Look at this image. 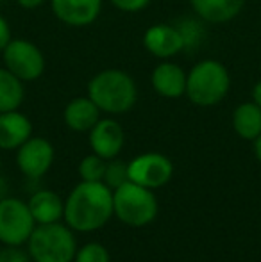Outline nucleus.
I'll use <instances>...</instances> for the list:
<instances>
[{
	"mask_svg": "<svg viewBox=\"0 0 261 262\" xmlns=\"http://www.w3.org/2000/svg\"><path fill=\"white\" fill-rule=\"evenodd\" d=\"M18 6L24 7V9H36V7L42 6L45 0H16Z\"/></svg>",
	"mask_w": 261,
	"mask_h": 262,
	"instance_id": "obj_26",
	"label": "nucleus"
},
{
	"mask_svg": "<svg viewBox=\"0 0 261 262\" xmlns=\"http://www.w3.org/2000/svg\"><path fill=\"white\" fill-rule=\"evenodd\" d=\"M101 113L97 104L90 97H77L68 102L65 107V123L73 132H90L101 120Z\"/></svg>",
	"mask_w": 261,
	"mask_h": 262,
	"instance_id": "obj_15",
	"label": "nucleus"
},
{
	"mask_svg": "<svg viewBox=\"0 0 261 262\" xmlns=\"http://www.w3.org/2000/svg\"><path fill=\"white\" fill-rule=\"evenodd\" d=\"M172 175H174V164L163 154L149 152L134 157L129 162V180L147 189L163 187L165 184L170 182Z\"/></svg>",
	"mask_w": 261,
	"mask_h": 262,
	"instance_id": "obj_8",
	"label": "nucleus"
},
{
	"mask_svg": "<svg viewBox=\"0 0 261 262\" xmlns=\"http://www.w3.org/2000/svg\"><path fill=\"white\" fill-rule=\"evenodd\" d=\"M54 16L72 27L91 25L102 11V0H50Z\"/></svg>",
	"mask_w": 261,
	"mask_h": 262,
	"instance_id": "obj_11",
	"label": "nucleus"
},
{
	"mask_svg": "<svg viewBox=\"0 0 261 262\" xmlns=\"http://www.w3.org/2000/svg\"><path fill=\"white\" fill-rule=\"evenodd\" d=\"M186 75L188 73L179 64L163 61L152 70L150 84L154 91L165 98H179L186 93Z\"/></svg>",
	"mask_w": 261,
	"mask_h": 262,
	"instance_id": "obj_13",
	"label": "nucleus"
},
{
	"mask_svg": "<svg viewBox=\"0 0 261 262\" xmlns=\"http://www.w3.org/2000/svg\"><path fill=\"white\" fill-rule=\"evenodd\" d=\"M32 123L18 111L0 113V150H16L31 138Z\"/></svg>",
	"mask_w": 261,
	"mask_h": 262,
	"instance_id": "obj_14",
	"label": "nucleus"
},
{
	"mask_svg": "<svg viewBox=\"0 0 261 262\" xmlns=\"http://www.w3.org/2000/svg\"><path fill=\"white\" fill-rule=\"evenodd\" d=\"M34 217L27 204L16 198L0 200V241L7 246H20L34 230Z\"/></svg>",
	"mask_w": 261,
	"mask_h": 262,
	"instance_id": "obj_6",
	"label": "nucleus"
},
{
	"mask_svg": "<svg viewBox=\"0 0 261 262\" xmlns=\"http://www.w3.org/2000/svg\"><path fill=\"white\" fill-rule=\"evenodd\" d=\"M231 90V75L216 59L197 62L186 75V97L193 105L213 107L224 100Z\"/></svg>",
	"mask_w": 261,
	"mask_h": 262,
	"instance_id": "obj_3",
	"label": "nucleus"
},
{
	"mask_svg": "<svg viewBox=\"0 0 261 262\" xmlns=\"http://www.w3.org/2000/svg\"><path fill=\"white\" fill-rule=\"evenodd\" d=\"M73 262H109V253L106 246L98 243H88L81 250H77Z\"/></svg>",
	"mask_w": 261,
	"mask_h": 262,
	"instance_id": "obj_22",
	"label": "nucleus"
},
{
	"mask_svg": "<svg viewBox=\"0 0 261 262\" xmlns=\"http://www.w3.org/2000/svg\"><path fill=\"white\" fill-rule=\"evenodd\" d=\"M252 102L261 107V80L259 82H256L254 88H252Z\"/></svg>",
	"mask_w": 261,
	"mask_h": 262,
	"instance_id": "obj_27",
	"label": "nucleus"
},
{
	"mask_svg": "<svg viewBox=\"0 0 261 262\" xmlns=\"http://www.w3.org/2000/svg\"><path fill=\"white\" fill-rule=\"evenodd\" d=\"M11 27L9 24H7L6 18L0 14V52H2L4 49H6V45L11 41Z\"/></svg>",
	"mask_w": 261,
	"mask_h": 262,
	"instance_id": "obj_25",
	"label": "nucleus"
},
{
	"mask_svg": "<svg viewBox=\"0 0 261 262\" xmlns=\"http://www.w3.org/2000/svg\"><path fill=\"white\" fill-rule=\"evenodd\" d=\"M143 47L157 59H170L185 50V39L177 27L168 24H156L143 34Z\"/></svg>",
	"mask_w": 261,
	"mask_h": 262,
	"instance_id": "obj_10",
	"label": "nucleus"
},
{
	"mask_svg": "<svg viewBox=\"0 0 261 262\" xmlns=\"http://www.w3.org/2000/svg\"><path fill=\"white\" fill-rule=\"evenodd\" d=\"M113 214L127 227L142 228L156 220L157 200L152 189L129 180L113 191Z\"/></svg>",
	"mask_w": 261,
	"mask_h": 262,
	"instance_id": "obj_5",
	"label": "nucleus"
},
{
	"mask_svg": "<svg viewBox=\"0 0 261 262\" xmlns=\"http://www.w3.org/2000/svg\"><path fill=\"white\" fill-rule=\"evenodd\" d=\"M24 80L13 75L7 68H0V113L18 111V107L24 104Z\"/></svg>",
	"mask_w": 261,
	"mask_h": 262,
	"instance_id": "obj_19",
	"label": "nucleus"
},
{
	"mask_svg": "<svg viewBox=\"0 0 261 262\" xmlns=\"http://www.w3.org/2000/svg\"><path fill=\"white\" fill-rule=\"evenodd\" d=\"M254 154H256V159L261 162V134L254 139Z\"/></svg>",
	"mask_w": 261,
	"mask_h": 262,
	"instance_id": "obj_29",
	"label": "nucleus"
},
{
	"mask_svg": "<svg viewBox=\"0 0 261 262\" xmlns=\"http://www.w3.org/2000/svg\"><path fill=\"white\" fill-rule=\"evenodd\" d=\"M104 182L109 189H118L120 186L129 182V164H126L124 161H118V159L116 161L111 159V162L106 164Z\"/></svg>",
	"mask_w": 261,
	"mask_h": 262,
	"instance_id": "obj_21",
	"label": "nucleus"
},
{
	"mask_svg": "<svg viewBox=\"0 0 261 262\" xmlns=\"http://www.w3.org/2000/svg\"><path fill=\"white\" fill-rule=\"evenodd\" d=\"M106 173V159L98 157L97 154L86 156L79 164V175L86 182H102Z\"/></svg>",
	"mask_w": 261,
	"mask_h": 262,
	"instance_id": "obj_20",
	"label": "nucleus"
},
{
	"mask_svg": "<svg viewBox=\"0 0 261 262\" xmlns=\"http://www.w3.org/2000/svg\"><path fill=\"white\" fill-rule=\"evenodd\" d=\"M124 128L111 118L98 120L97 125L90 130V145L93 154L98 157L111 161L122 152L124 148Z\"/></svg>",
	"mask_w": 261,
	"mask_h": 262,
	"instance_id": "obj_12",
	"label": "nucleus"
},
{
	"mask_svg": "<svg viewBox=\"0 0 261 262\" xmlns=\"http://www.w3.org/2000/svg\"><path fill=\"white\" fill-rule=\"evenodd\" d=\"M29 209L36 223H57L65 216V204L54 191H38L29 200Z\"/></svg>",
	"mask_w": 261,
	"mask_h": 262,
	"instance_id": "obj_17",
	"label": "nucleus"
},
{
	"mask_svg": "<svg viewBox=\"0 0 261 262\" xmlns=\"http://www.w3.org/2000/svg\"><path fill=\"white\" fill-rule=\"evenodd\" d=\"M4 64L20 80H36L45 72V55L29 39H11L2 50Z\"/></svg>",
	"mask_w": 261,
	"mask_h": 262,
	"instance_id": "obj_7",
	"label": "nucleus"
},
{
	"mask_svg": "<svg viewBox=\"0 0 261 262\" xmlns=\"http://www.w3.org/2000/svg\"><path fill=\"white\" fill-rule=\"evenodd\" d=\"M233 128L242 139L254 141L261 134V107L254 102H244L233 113Z\"/></svg>",
	"mask_w": 261,
	"mask_h": 262,
	"instance_id": "obj_18",
	"label": "nucleus"
},
{
	"mask_svg": "<svg viewBox=\"0 0 261 262\" xmlns=\"http://www.w3.org/2000/svg\"><path fill=\"white\" fill-rule=\"evenodd\" d=\"M7 191H9V186H7V180H6V177H2V175H0V200H2V198H6Z\"/></svg>",
	"mask_w": 261,
	"mask_h": 262,
	"instance_id": "obj_28",
	"label": "nucleus"
},
{
	"mask_svg": "<svg viewBox=\"0 0 261 262\" xmlns=\"http://www.w3.org/2000/svg\"><path fill=\"white\" fill-rule=\"evenodd\" d=\"M113 216V191L104 182L83 180L65 202V220L77 232H95Z\"/></svg>",
	"mask_w": 261,
	"mask_h": 262,
	"instance_id": "obj_1",
	"label": "nucleus"
},
{
	"mask_svg": "<svg viewBox=\"0 0 261 262\" xmlns=\"http://www.w3.org/2000/svg\"><path fill=\"white\" fill-rule=\"evenodd\" d=\"M29 257L34 262H72L77 245L70 227L61 223H43L34 227L29 237Z\"/></svg>",
	"mask_w": 261,
	"mask_h": 262,
	"instance_id": "obj_4",
	"label": "nucleus"
},
{
	"mask_svg": "<svg viewBox=\"0 0 261 262\" xmlns=\"http://www.w3.org/2000/svg\"><path fill=\"white\" fill-rule=\"evenodd\" d=\"M198 18L209 24H226L242 13L245 0H190Z\"/></svg>",
	"mask_w": 261,
	"mask_h": 262,
	"instance_id": "obj_16",
	"label": "nucleus"
},
{
	"mask_svg": "<svg viewBox=\"0 0 261 262\" xmlns=\"http://www.w3.org/2000/svg\"><path fill=\"white\" fill-rule=\"evenodd\" d=\"M54 162V148L43 138H29L18 148L16 164L29 179H39L50 169Z\"/></svg>",
	"mask_w": 261,
	"mask_h": 262,
	"instance_id": "obj_9",
	"label": "nucleus"
},
{
	"mask_svg": "<svg viewBox=\"0 0 261 262\" xmlns=\"http://www.w3.org/2000/svg\"><path fill=\"white\" fill-rule=\"evenodd\" d=\"M0 166H2V159H0Z\"/></svg>",
	"mask_w": 261,
	"mask_h": 262,
	"instance_id": "obj_30",
	"label": "nucleus"
},
{
	"mask_svg": "<svg viewBox=\"0 0 261 262\" xmlns=\"http://www.w3.org/2000/svg\"><path fill=\"white\" fill-rule=\"evenodd\" d=\"M116 9L124 11V13H138V11L145 9L150 4V0H109Z\"/></svg>",
	"mask_w": 261,
	"mask_h": 262,
	"instance_id": "obj_23",
	"label": "nucleus"
},
{
	"mask_svg": "<svg viewBox=\"0 0 261 262\" xmlns=\"http://www.w3.org/2000/svg\"><path fill=\"white\" fill-rule=\"evenodd\" d=\"M88 97L102 113L124 114L131 111L138 100V88L127 72L108 68L98 72L88 82Z\"/></svg>",
	"mask_w": 261,
	"mask_h": 262,
	"instance_id": "obj_2",
	"label": "nucleus"
},
{
	"mask_svg": "<svg viewBox=\"0 0 261 262\" xmlns=\"http://www.w3.org/2000/svg\"><path fill=\"white\" fill-rule=\"evenodd\" d=\"M0 262H29V253L18 246H7L0 250Z\"/></svg>",
	"mask_w": 261,
	"mask_h": 262,
	"instance_id": "obj_24",
	"label": "nucleus"
}]
</instances>
